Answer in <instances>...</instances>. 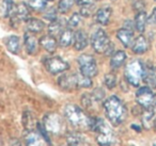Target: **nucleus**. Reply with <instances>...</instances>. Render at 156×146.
<instances>
[{"mask_svg": "<svg viewBox=\"0 0 156 146\" xmlns=\"http://www.w3.org/2000/svg\"><path fill=\"white\" fill-rule=\"evenodd\" d=\"M64 117L66 122L78 130L92 129L94 117H91L80 107L69 103L64 107Z\"/></svg>", "mask_w": 156, "mask_h": 146, "instance_id": "nucleus-1", "label": "nucleus"}, {"mask_svg": "<svg viewBox=\"0 0 156 146\" xmlns=\"http://www.w3.org/2000/svg\"><path fill=\"white\" fill-rule=\"evenodd\" d=\"M136 101L143 109H149L153 107L155 101V95L150 86H141L136 92Z\"/></svg>", "mask_w": 156, "mask_h": 146, "instance_id": "nucleus-10", "label": "nucleus"}, {"mask_svg": "<svg viewBox=\"0 0 156 146\" xmlns=\"http://www.w3.org/2000/svg\"><path fill=\"white\" fill-rule=\"evenodd\" d=\"M44 66L46 71L51 75H59L69 68V64L61 57H49L44 60Z\"/></svg>", "mask_w": 156, "mask_h": 146, "instance_id": "nucleus-9", "label": "nucleus"}, {"mask_svg": "<svg viewBox=\"0 0 156 146\" xmlns=\"http://www.w3.org/2000/svg\"><path fill=\"white\" fill-rule=\"evenodd\" d=\"M58 9L54 7H50V8H47V9L44 10V18L47 19L48 22H54L58 18Z\"/></svg>", "mask_w": 156, "mask_h": 146, "instance_id": "nucleus-33", "label": "nucleus"}, {"mask_svg": "<svg viewBox=\"0 0 156 146\" xmlns=\"http://www.w3.org/2000/svg\"><path fill=\"white\" fill-rule=\"evenodd\" d=\"M74 31L73 29L71 28H65L62 32L60 33L59 35V40H58V43L61 47H69L73 44L74 41Z\"/></svg>", "mask_w": 156, "mask_h": 146, "instance_id": "nucleus-21", "label": "nucleus"}, {"mask_svg": "<svg viewBox=\"0 0 156 146\" xmlns=\"http://www.w3.org/2000/svg\"><path fill=\"white\" fill-rule=\"evenodd\" d=\"M39 123L35 120V117L31 112L26 111L23 114V125L26 130H34V127L37 126Z\"/></svg>", "mask_w": 156, "mask_h": 146, "instance_id": "nucleus-28", "label": "nucleus"}, {"mask_svg": "<svg viewBox=\"0 0 156 146\" xmlns=\"http://www.w3.org/2000/svg\"><path fill=\"white\" fill-rule=\"evenodd\" d=\"M95 10H96V8L94 5H83V7H81L79 13H80V15L83 16V17H91L94 14V12H95Z\"/></svg>", "mask_w": 156, "mask_h": 146, "instance_id": "nucleus-35", "label": "nucleus"}, {"mask_svg": "<svg viewBox=\"0 0 156 146\" xmlns=\"http://www.w3.org/2000/svg\"><path fill=\"white\" fill-rule=\"evenodd\" d=\"M111 14H112V9L109 5H105V7L96 10L95 12L96 23L98 25H101V26H106V25H108L109 20H110Z\"/></svg>", "mask_w": 156, "mask_h": 146, "instance_id": "nucleus-16", "label": "nucleus"}, {"mask_svg": "<svg viewBox=\"0 0 156 146\" xmlns=\"http://www.w3.org/2000/svg\"><path fill=\"white\" fill-rule=\"evenodd\" d=\"M57 82L58 85L66 92H72L78 89H90L93 85L91 78L83 75L81 73L62 74Z\"/></svg>", "mask_w": 156, "mask_h": 146, "instance_id": "nucleus-3", "label": "nucleus"}, {"mask_svg": "<svg viewBox=\"0 0 156 146\" xmlns=\"http://www.w3.org/2000/svg\"><path fill=\"white\" fill-rule=\"evenodd\" d=\"M15 9L16 5L13 0H2V2H1V14H2L3 17L10 18L14 14Z\"/></svg>", "mask_w": 156, "mask_h": 146, "instance_id": "nucleus-27", "label": "nucleus"}, {"mask_svg": "<svg viewBox=\"0 0 156 146\" xmlns=\"http://www.w3.org/2000/svg\"><path fill=\"white\" fill-rule=\"evenodd\" d=\"M96 1H101V0H96Z\"/></svg>", "mask_w": 156, "mask_h": 146, "instance_id": "nucleus-41", "label": "nucleus"}, {"mask_svg": "<svg viewBox=\"0 0 156 146\" xmlns=\"http://www.w3.org/2000/svg\"><path fill=\"white\" fill-rule=\"evenodd\" d=\"M117 37L125 48L132 47L133 42H134V32H133V30H129V29L126 28L119 29L117 32Z\"/></svg>", "mask_w": 156, "mask_h": 146, "instance_id": "nucleus-17", "label": "nucleus"}, {"mask_svg": "<svg viewBox=\"0 0 156 146\" xmlns=\"http://www.w3.org/2000/svg\"><path fill=\"white\" fill-rule=\"evenodd\" d=\"M26 26L28 31L32 33H40L44 30L45 28V23L43 20L39 19V18H34V17H29L26 20Z\"/></svg>", "mask_w": 156, "mask_h": 146, "instance_id": "nucleus-22", "label": "nucleus"}, {"mask_svg": "<svg viewBox=\"0 0 156 146\" xmlns=\"http://www.w3.org/2000/svg\"><path fill=\"white\" fill-rule=\"evenodd\" d=\"M47 1H49V0H47Z\"/></svg>", "mask_w": 156, "mask_h": 146, "instance_id": "nucleus-42", "label": "nucleus"}, {"mask_svg": "<svg viewBox=\"0 0 156 146\" xmlns=\"http://www.w3.org/2000/svg\"><path fill=\"white\" fill-rule=\"evenodd\" d=\"M124 28L129 29V30H134V28H135V23H133L132 20H126L125 24H124Z\"/></svg>", "mask_w": 156, "mask_h": 146, "instance_id": "nucleus-39", "label": "nucleus"}, {"mask_svg": "<svg viewBox=\"0 0 156 146\" xmlns=\"http://www.w3.org/2000/svg\"><path fill=\"white\" fill-rule=\"evenodd\" d=\"M47 0H28V7L30 8L33 11H44L46 9V5H47Z\"/></svg>", "mask_w": 156, "mask_h": 146, "instance_id": "nucleus-30", "label": "nucleus"}, {"mask_svg": "<svg viewBox=\"0 0 156 146\" xmlns=\"http://www.w3.org/2000/svg\"><path fill=\"white\" fill-rule=\"evenodd\" d=\"M24 44L26 51L30 56H35L39 51V41L37 40V37L34 36V33L27 31L24 34Z\"/></svg>", "mask_w": 156, "mask_h": 146, "instance_id": "nucleus-12", "label": "nucleus"}, {"mask_svg": "<svg viewBox=\"0 0 156 146\" xmlns=\"http://www.w3.org/2000/svg\"><path fill=\"white\" fill-rule=\"evenodd\" d=\"M144 113L142 116V124L143 126H145L147 128H151L152 126H154V123H155V112L153 110V107L149 108V109H144Z\"/></svg>", "mask_w": 156, "mask_h": 146, "instance_id": "nucleus-29", "label": "nucleus"}, {"mask_svg": "<svg viewBox=\"0 0 156 146\" xmlns=\"http://www.w3.org/2000/svg\"><path fill=\"white\" fill-rule=\"evenodd\" d=\"M126 56L125 51L123 50H118V51L113 52V54L111 56V59H110V66L112 69H118L122 66V65L125 63L126 61Z\"/></svg>", "mask_w": 156, "mask_h": 146, "instance_id": "nucleus-23", "label": "nucleus"}, {"mask_svg": "<svg viewBox=\"0 0 156 146\" xmlns=\"http://www.w3.org/2000/svg\"><path fill=\"white\" fill-rule=\"evenodd\" d=\"M133 9L138 13V12L141 11H144V8H145V2L143 0H133Z\"/></svg>", "mask_w": 156, "mask_h": 146, "instance_id": "nucleus-36", "label": "nucleus"}, {"mask_svg": "<svg viewBox=\"0 0 156 146\" xmlns=\"http://www.w3.org/2000/svg\"><path fill=\"white\" fill-rule=\"evenodd\" d=\"M43 127L48 134L62 135L67 131V122L58 113H48L44 116Z\"/></svg>", "mask_w": 156, "mask_h": 146, "instance_id": "nucleus-6", "label": "nucleus"}, {"mask_svg": "<svg viewBox=\"0 0 156 146\" xmlns=\"http://www.w3.org/2000/svg\"><path fill=\"white\" fill-rule=\"evenodd\" d=\"M147 24L150 25H155L156 24V8L152 10V13L147 17Z\"/></svg>", "mask_w": 156, "mask_h": 146, "instance_id": "nucleus-37", "label": "nucleus"}, {"mask_svg": "<svg viewBox=\"0 0 156 146\" xmlns=\"http://www.w3.org/2000/svg\"><path fill=\"white\" fill-rule=\"evenodd\" d=\"M76 3V0H59L57 9L61 14H65L73 8V5Z\"/></svg>", "mask_w": 156, "mask_h": 146, "instance_id": "nucleus-31", "label": "nucleus"}, {"mask_svg": "<svg viewBox=\"0 0 156 146\" xmlns=\"http://www.w3.org/2000/svg\"><path fill=\"white\" fill-rule=\"evenodd\" d=\"M81 17H83V16L80 15V13H74L73 15L69 18V20H67V23H66L67 27L71 29H74V28H76V27H78L81 22Z\"/></svg>", "mask_w": 156, "mask_h": 146, "instance_id": "nucleus-34", "label": "nucleus"}, {"mask_svg": "<svg viewBox=\"0 0 156 146\" xmlns=\"http://www.w3.org/2000/svg\"><path fill=\"white\" fill-rule=\"evenodd\" d=\"M25 146H44V141H46L43 135L35 130H26L24 134Z\"/></svg>", "mask_w": 156, "mask_h": 146, "instance_id": "nucleus-11", "label": "nucleus"}, {"mask_svg": "<svg viewBox=\"0 0 156 146\" xmlns=\"http://www.w3.org/2000/svg\"><path fill=\"white\" fill-rule=\"evenodd\" d=\"M29 15H30V10H29L28 5H26V3H20L18 5H16L15 12L10 17V19H11L12 24H16V26H17L18 23L23 22V20L26 22L29 18Z\"/></svg>", "mask_w": 156, "mask_h": 146, "instance_id": "nucleus-13", "label": "nucleus"}, {"mask_svg": "<svg viewBox=\"0 0 156 146\" xmlns=\"http://www.w3.org/2000/svg\"><path fill=\"white\" fill-rule=\"evenodd\" d=\"M96 0H76V3H77L79 7H83V5H94Z\"/></svg>", "mask_w": 156, "mask_h": 146, "instance_id": "nucleus-38", "label": "nucleus"}, {"mask_svg": "<svg viewBox=\"0 0 156 146\" xmlns=\"http://www.w3.org/2000/svg\"><path fill=\"white\" fill-rule=\"evenodd\" d=\"M135 28L138 32L140 33H143L145 30V27H147V13L144 11H141V12H138L135 17Z\"/></svg>", "mask_w": 156, "mask_h": 146, "instance_id": "nucleus-26", "label": "nucleus"}, {"mask_svg": "<svg viewBox=\"0 0 156 146\" xmlns=\"http://www.w3.org/2000/svg\"><path fill=\"white\" fill-rule=\"evenodd\" d=\"M143 73H144V65L139 60H133L125 66L124 76L126 81L133 86H138L142 81Z\"/></svg>", "mask_w": 156, "mask_h": 146, "instance_id": "nucleus-7", "label": "nucleus"}, {"mask_svg": "<svg viewBox=\"0 0 156 146\" xmlns=\"http://www.w3.org/2000/svg\"><path fill=\"white\" fill-rule=\"evenodd\" d=\"M130 48H132L133 52L136 54H143L144 52H147L149 49V43H147V37L143 35L137 36L133 42V45Z\"/></svg>", "mask_w": 156, "mask_h": 146, "instance_id": "nucleus-18", "label": "nucleus"}, {"mask_svg": "<svg viewBox=\"0 0 156 146\" xmlns=\"http://www.w3.org/2000/svg\"><path fill=\"white\" fill-rule=\"evenodd\" d=\"M10 146H22V144H20V141H17V140H14V141L11 142V144H10Z\"/></svg>", "mask_w": 156, "mask_h": 146, "instance_id": "nucleus-40", "label": "nucleus"}, {"mask_svg": "<svg viewBox=\"0 0 156 146\" xmlns=\"http://www.w3.org/2000/svg\"><path fill=\"white\" fill-rule=\"evenodd\" d=\"M103 106H104L106 117L113 126L121 125L127 117V109L123 101L118 96L112 95V96L108 97L104 100Z\"/></svg>", "mask_w": 156, "mask_h": 146, "instance_id": "nucleus-2", "label": "nucleus"}, {"mask_svg": "<svg viewBox=\"0 0 156 146\" xmlns=\"http://www.w3.org/2000/svg\"><path fill=\"white\" fill-rule=\"evenodd\" d=\"M64 20L58 19L57 18L54 22H50L49 26H48V34L52 35V36H59L60 33L64 30Z\"/></svg>", "mask_w": 156, "mask_h": 146, "instance_id": "nucleus-25", "label": "nucleus"}, {"mask_svg": "<svg viewBox=\"0 0 156 146\" xmlns=\"http://www.w3.org/2000/svg\"><path fill=\"white\" fill-rule=\"evenodd\" d=\"M66 146H92L83 135L71 133L66 137Z\"/></svg>", "mask_w": 156, "mask_h": 146, "instance_id": "nucleus-20", "label": "nucleus"}, {"mask_svg": "<svg viewBox=\"0 0 156 146\" xmlns=\"http://www.w3.org/2000/svg\"><path fill=\"white\" fill-rule=\"evenodd\" d=\"M77 63L79 65V69L83 75L87 76L89 78H93L98 75V63L93 56L89 54H83L78 57Z\"/></svg>", "mask_w": 156, "mask_h": 146, "instance_id": "nucleus-8", "label": "nucleus"}, {"mask_svg": "<svg viewBox=\"0 0 156 146\" xmlns=\"http://www.w3.org/2000/svg\"><path fill=\"white\" fill-rule=\"evenodd\" d=\"M142 81L151 89H156V68L154 66H144Z\"/></svg>", "mask_w": 156, "mask_h": 146, "instance_id": "nucleus-19", "label": "nucleus"}, {"mask_svg": "<svg viewBox=\"0 0 156 146\" xmlns=\"http://www.w3.org/2000/svg\"><path fill=\"white\" fill-rule=\"evenodd\" d=\"M91 46L96 54L112 56L115 52V45L110 41L106 31L102 28L98 29L95 32H93L91 36Z\"/></svg>", "mask_w": 156, "mask_h": 146, "instance_id": "nucleus-5", "label": "nucleus"}, {"mask_svg": "<svg viewBox=\"0 0 156 146\" xmlns=\"http://www.w3.org/2000/svg\"><path fill=\"white\" fill-rule=\"evenodd\" d=\"M96 134V141L100 146H113L117 142L115 132L103 118L94 117L92 129Z\"/></svg>", "mask_w": 156, "mask_h": 146, "instance_id": "nucleus-4", "label": "nucleus"}, {"mask_svg": "<svg viewBox=\"0 0 156 146\" xmlns=\"http://www.w3.org/2000/svg\"><path fill=\"white\" fill-rule=\"evenodd\" d=\"M104 84L107 89H109V90L115 89V85H117V76H115L113 73L106 74L104 77Z\"/></svg>", "mask_w": 156, "mask_h": 146, "instance_id": "nucleus-32", "label": "nucleus"}, {"mask_svg": "<svg viewBox=\"0 0 156 146\" xmlns=\"http://www.w3.org/2000/svg\"><path fill=\"white\" fill-rule=\"evenodd\" d=\"M89 44V39L85 31L77 30L74 34V41H73V47L77 51H81L85 48H87Z\"/></svg>", "mask_w": 156, "mask_h": 146, "instance_id": "nucleus-14", "label": "nucleus"}, {"mask_svg": "<svg viewBox=\"0 0 156 146\" xmlns=\"http://www.w3.org/2000/svg\"><path fill=\"white\" fill-rule=\"evenodd\" d=\"M5 46H7V49L9 50L11 54H20V37H18L17 35H10L7 39Z\"/></svg>", "mask_w": 156, "mask_h": 146, "instance_id": "nucleus-24", "label": "nucleus"}, {"mask_svg": "<svg viewBox=\"0 0 156 146\" xmlns=\"http://www.w3.org/2000/svg\"><path fill=\"white\" fill-rule=\"evenodd\" d=\"M39 44L44 50H46L49 54H54L57 50V47H58V42H57L56 37L50 34L43 35L39 40Z\"/></svg>", "mask_w": 156, "mask_h": 146, "instance_id": "nucleus-15", "label": "nucleus"}]
</instances>
